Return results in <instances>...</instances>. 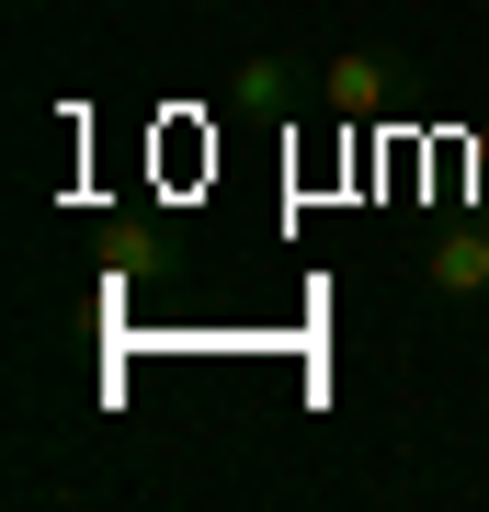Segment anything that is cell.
<instances>
[{
	"instance_id": "obj_4",
	"label": "cell",
	"mask_w": 489,
	"mask_h": 512,
	"mask_svg": "<svg viewBox=\"0 0 489 512\" xmlns=\"http://www.w3.org/2000/svg\"><path fill=\"white\" fill-rule=\"evenodd\" d=\"M467 160H478V183H489V126H478V137H467Z\"/></svg>"
},
{
	"instance_id": "obj_3",
	"label": "cell",
	"mask_w": 489,
	"mask_h": 512,
	"mask_svg": "<svg viewBox=\"0 0 489 512\" xmlns=\"http://www.w3.org/2000/svg\"><path fill=\"white\" fill-rule=\"evenodd\" d=\"M228 103H239V114H285V103H296V57H251V69L228 80Z\"/></svg>"
},
{
	"instance_id": "obj_2",
	"label": "cell",
	"mask_w": 489,
	"mask_h": 512,
	"mask_svg": "<svg viewBox=\"0 0 489 512\" xmlns=\"http://www.w3.org/2000/svg\"><path fill=\"white\" fill-rule=\"evenodd\" d=\"M421 296H444V308L489 296V228L478 217H444L433 239H421Z\"/></svg>"
},
{
	"instance_id": "obj_1",
	"label": "cell",
	"mask_w": 489,
	"mask_h": 512,
	"mask_svg": "<svg viewBox=\"0 0 489 512\" xmlns=\"http://www.w3.org/2000/svg\"><path fill=\"white\" fill-rule=\"evenodd\" d=\"M319 103L342 114V126H376V114L410 103V69H399L387 46H353V57H330V69H319Z\"/></svg>"
}]
</instances>
